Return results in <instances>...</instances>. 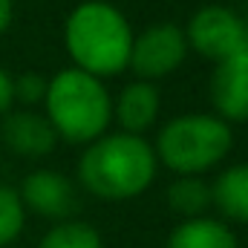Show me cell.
I'll return each mask as SVG.
<instances>
[{
    "label": "cell",
    "instance_id": "6da1fadb",
    "mask_svg": "<svg viewBox=\"0 0 248 248\" xmlns=\"http://www.w3.org/2000/svg\"><path fill=\"white\" fill-rule=\"evenodd\" d=\"M159 170L153 144L133 133H104L87 144L78 159V182L87 193L124 202L141 196Z\"/></svg>",
    "mask_w": 248,
    "mask_h": 248
},
{
    "label": "cell",
    "instance_id": "7c38bea8",
    "mask_svg": "<svg viewBox=\"0 0 248 248\" xmlns=\"http://www.w3.org/2000/svg\"><path fill=\"white\" fill-rule=\"evenodd\" d=\"M211 199L225 219L248 225V162L225 168L211 185Z\"/></svg>",
    "mask_w": 248,
    "mask_h": 248
},
{
    "label": "cell",
    "instance_id": "9a60e30c",
    "mask_svg": "<svg viewBox=\"0 0 248 248\" xmlns=\"http://www.w3.org/2000/svg\"><path fill=\"white\" fill-rule=\"evenodd\" d=\"M23 225H26V208L17 190L0 185V248L15 246V240L23 234Z\"/></svg>",
    "mask_w": 248,
    "mask_h": 248
},
{
    "label": "cell",
    "instance_id": "5b68a950",
    "mask_svg": "<svg viewBox=\"0 0 248 248\" xmlns=\"http://www.w3.org/2000/svg\"><path fill=\"white\" fill-rule=\"evenodd\" d=\"M182 32H185L187 49L199 52L202 58L214 63L248 49L246 20L228 6H217V3L202 6L199 12L190 15V20Z\"/></svg>",
    "mask_w": 248,
    "mask_h": 248
},
{
    "label": "cell",
    "instance_id": "4fadbf2b",
    "mask_svg": "<svg viewBox=\"0 0 248 248\" xmlns=\"http://www.w3.org/2000/svg\"><path fill=\"white\" fill-rule=\"evenodd\" d=\"M168 205L173 214H179L182 219L193 217H205V211L214 205L211 199V185L202 176H176L168 185Z\"/></svg>",
    "mask_w": 248,
    "mask_h": 248
},
{
    "label": "cell",
    "instance_id": "2e32d148",
    "mask_svg": "<svg viewBox=\"0 0 248 248\" xmlns=\"http://www.w3.org/2000/svg\"><path fill=\"white\" fill-rule=\"evenodd\" d=\"M12 93H15V101L38 104L46 95V78H41L35 72H23L20 78H12Z\"/></svg>",
    "mask_w": 248,
    "mask_h": 248
},
{
    "label": "cell",
    "instance_id": "52a82bcc",
    "mask_svg": "<svg viewBox=\"0 0 248 248\" xmlns=\"http://www.w3.org/2000/svg\"><path fill=\"white\" fill-rule=\"evenodd\" d=\"M26 214H38L41 219H52V222H63L72 219V214L78 211V196H75V185L58 173V170H32L29 176H23L20 190H17Z\"/></svg>",
    "mask_w": 248,
    "mask_h": 248
},
{
    "label": "cell",
    "instance_id": "8fae6325",
    "mask_svg": "<svg viewBox=\"0 0 248 248\" xmlns=\"http://www.w3.org/2000/svg\"><path fill=\"white\" fill-rule=\"evenodd\" d=\"M165 248H240L237 234L214 217H193V219H182Z\"/></svg>",
    "mask_w": 248,
    "mask_h": 248
},
{
    "label": "cell",
    "instance_id": "d6986e66",
    "mask_svg": "<svg viewBox=\"0 0 248 248\" xmlns=\"http://www.w3.org/2000/svg\"><path fill=\"white\" fill-rule=\"evenodd\" d=\"M246 38H248V20H246Z\"/></svg>",
    "mask_w": 248,
    "mask_h": 248
},
{
    "label": "cell",
    "instance_id": "ba28073f",
    "mask_svg": "<svg viewBox=\"0 0 248 248\" xmlns=\"http://www.w3.org/2000/svg\"><path fill=\"white\" fill-rule=\"evenodd\" d=\"M208 95L214 116H219L222 122H248V49L214 66Z\"/></svg>",
    "mask_w": 248,
    "mask_h": 248
},
{
    "label": "cell",
    "instance_id": "8992f818",
    "mask_svg": "<svg viewBox=\"0 0 248 248\" xmlns=\"http://www.w3.org/2000/svg\"><path fill=\"white\" fill-rule=\"evenodd\" d=\"M187 58L185 32L173 23H156L147 26L141 35H133L130 46V69L141 81H156L170 72H176Z\"/></svg>",
    "mask_w": 248,
    "mask_h": 248
},
{
    "label": "cell",
    "instance_id": "3957f363",
    "mask_svg": "<svg viewBox=\"0 0 248 248\" xmlns=\"http://www.w3.org/2000/svg\"><path fill=\"white\" fill-rule=\"evenodd\" d=\"M44 116L58 139L69 144H90L104 136L113 122V98L101 78L69 66L46 81Z\"/></svg>",
    "mask_w": 248,
    "mask_h": 248
},
{
    "label": "cell",
    "instance_id": "e0dca14e",
    "mask_svg": "<svg viewBox=\"0 0 248 248\" xmlns=\"http://www.w3.org/2000/svg\"><path fill=\"white\" fill-rule=\"evenodd\" d=\"M12 101H15V93H12V75L0 66V116H6L12 110Z\"/></svg>",
    "mask_w": 248,
    "mask_h": 248
},
{
    "label": "cell",
    "instance_id": "30bf717a",
    "mask_svg": "<svg viewBox=\"0 0 248 248\" xmlns=\"http://www.w3.org/2000/svg\"><path fill=\"white\" fill-rule=\"evenodd\" d=\"M159 107H162V98H159L156 84L139 78V81L127 84L119 93V98L113 101V122L122 127V133L141 136L156 124Z\"/></svg>",
    "mask_w": 248,
    "mask_h": 248
},
{
    "label": "cell",
    "instance_id": "5bb4252c",
    "mask_svg": "<svg viewBox=\"0 0 248 248\" xmlns=\"http://www.w3.org/2000/svg\"><path fill=\"white\" fill-rule=\"evenodd\" d=\"M38 248H104V240L90 222L63 219V222H55L41 237Z\"/></svg>",
    "mask_w": 248,
    "mask_h": 248
},
{
    "label": "cell",
    "instance_id": "ffe728a7",
    "mask_svg": "<svg viewBox=\"0 0 248 248\" xmlns=\"http://www.w3.org/2000/svg\"><path fill=\"white\" fill-rule=\"evenodd\" d=\"M9 248H12V246H9Z\"/></svg>",
    "mask_w": 248,
    "mask_h": 248
},
{
    "label": "cell",
    "instance_id": "9c48e42d",
    "mask_svg": "<svg viewBox=\"0 0 248 248\" xmlns=\"http://www.w3.org/2000/svg\"><path fill=\"white\" fill-rule=\"evenodd\" d=\"M0 139L12 153H17L23 159H44L58 144V133L52 130L49 119L44 113H32V110L6 113L3 124H0Z\"/></svg>",
    "mask_w": 248,
    "mask_h": 248
},
{
    "label": "cell",
    "instance_id": "7a4b0ae2",
    "mask_svg": "<svg viewBox=\"0 0 248 248\" xmlns=\"http://www.w3.org/2000/svg\"><path fill=\"white\" fill-rule=\"evenodd\" d=\"M63 46L78 69L95 78H110L130 63L133 29L113 3L84 0L66 15Z\"/></svg>",
    "mask_w": 248,
    "mask_h": 248
},
{
    "label": "cell",
    "instance_id": "ac0fdd59",
    "mask_svg": "<svg viewBox=\"0 0 248 248\" xmlns=\"http://www.w3.org/2000/svg\"><path fill=\"white\" fill-rule=\"evenodd\" d=\"M12 17H15V3L12 0H0V35L12 26Z\"/></svg>",
    "mask_w": 248,
    "mask_h": 248
},
{
    "label": "cell",
    "instance_id": "277c9868",
    "mask_svg": "<svg viewBox=\"0 0 248 248\" xmlns=\"http://www.w3.org/2000/svg\"><path fill=\"white\" fill-rule=\"evenodd\" d=\"M234 147L231 124L214 113H182L156 136V162L176 176H202Z\"/></svg>",
    "mask_w": 248,
    "mask_h": 248
}]
</instances>
